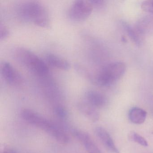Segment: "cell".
I'll return each instance as SVG.
<instances>
[{
	"mask_svg": "<svg viewBox=\"0 0 153 153\" xmlns=\"http://www.w3.org/2000/svg\"><path fill=\"white\" fill-rule=\"evenodd\" d=\"M22 118L27 122L44 131L60 143L69 141L68 134L53 122L30 109H25L21 113Z\"/></svg>",
	"mask_w": 153,
	"mask_h": 153,
	"instance_id": "6da1fadb",
	"label": "cell"
},
{
	"mask_svg": "<svg viewBox=\"0 0 153 153\" xmlns=\"http://www.w3.org/2000/svg\"><path fill=\"white\" fill-rule=\"evenodd\" d=\"M19 13L21 18L30 21L43 28L50 27L49 11L43 4L38 1H27L21 4L19 8Z\"/></svg>",
	"mask_w": 153,
	"mask_h": 153,
	"instance_id": "7a4b0ae2",
	"label": "cell"
},
{
	"mask_svg": "<svg viewBox=\"0 0 153 153\" xmlns=\"http://www.w3.org/2000/svg\"><path fill=\"white\" fill-rule=\"evenodd\" d=\"M15 60L29 71L37 76H45L49 72L47 64L40 57L24 47H17L13 51Z\"/></svg>",
	"mask_w": 153,
	"mask_h": 153,
	"instance_id": "3957f363",
	"label": "cell"
},
{
	"mask_svg": "<svg viewBox=\"0 0 153 153\" xmlns=\"http://www.w3.org/2000/svg\"><path fill=\"white\" fill-rule=\"evenodd\" d=\"M126 70V65L123 62H115L106 64L97 74L96 83L101 86L111 85L122 77Z\"/></svg>",
	"mask_w": 153,
	"mask_h": 153,
	"instance_id": "277c9868",
	"label": "cell"
},
{
	"mask_svg": "<svg viewBox=\"0 0 153 153\" xmlns=\"http://www.w3.org/2000/svg\"><path fill=\"white\" fill-rule=\"evenodd\" d=\"M93 7L89 1H76L70 7L68 15L72 21H84L90 16L93 11Z\"/></svg>",
	"mask_w": 153,
	"mask_h": 153,
	"instance_id": "5b68a950",
	"label": "cell"
},
{
	"mask_svg": "<svg viewBox=\"0 0 153 153\" xmlns=\"http://www.w3.org/2000/svg\"><path fill=\"white\" fill-rule=\"evenodd\" d=\"M1 71L3 79L8 84L16 85L21 83V75L9 62L4 61L1 63Z\"/></svg>",
	"mask_w": 153,
	"mask_h": 153,
	"instance_id": "8992f818",
	"label": "cell"
},
{
	"mask_svg": "<svg viewBox=\"0 0 153 153\" xmlns=\"http://www.w3.org/2000/svg\"><path fill=\"white\" fill-rule=\"evenodd\" d=\"M74 134L88 153H102L91 136L85 131L75 130Z\"/></svg>",
	"mask_w": 153,
	"mask_h": 153,
	"instance_id": "52a82bcc",
	"label": "cell"
},
{
	"mask_svg": "<svg viewBox=\"0 0 153 153\" xmlns=\"http://www.w3.org/2000/svg\"><path fill=\"white\" fill-rule=\"evenodd\" d=\"M95 132L97 137L108 150L112 153H119V150L111 137L106 130L102 127H97L95 129Z\"/></svg>",
	"mask_w": 153,
	"mask_h": 153,
	"instance_id": "ba28073f",
	"label": "cell"
},
{
	"mask_svg": "<svg viewBox=\"0 0 153 153\" xmlns=\"http://www.w3.org/2000/svg\"><path fill=\"white\" fill-rule=\"evenodd\" d=\"M85 101L96 109L104 108L107 100L104 95L97 91L89 90L85 93Z\"/></svg>",
	"mask_w": 153,
	"mask_h": 153,
	"instance_id": "9c48e42d",
	"label": "cell"
},
{
	"mask_svg": "<svg viewBox=\"0 0 153 153\" xmlns=\"http://www.w3.org/2000/svg\"><path fill=\"white\" fill-rule=\"evenodd\" d=\"M77 107L79 111L90 120L96 122L99 120L100 115L97 109L92 106L86 101L79 103Z\"/></svg>",
	"mask_w": 153,
	"mask_h": 153,
	"instance_id": "30bf717a",
	"label": "cell"
},
{
	"mask_svg": "<svg viewBox=\"0 0 153 153\" xmlns=\"http://www.w3.org/2000/svg\"><path fill=\"white\" fill-rule=\"evenodd\" d=\"M47 63L53 68L62 70H68L71 68L70 64L68 61L53 53H48L45 56Z\"/></svg>",
	"mask_w": 153,
	"mask_h": 153,
	"instance_id": "8fae6325",
	"label": "cell"
},
{
	"mask_svg": "<svg viewBox=\"0 0 153 153\" xmlns=\"http://www.w3.org/2000/svg\"><path fill=\"white\" fill-rule=\"evenodd\" d=\"M147 113L141 108L134 107L131 109L128 114L129 119L132 123L140 124L144 123L146 118Z\"/></svg>",
	"mask_w": 153,
	"mask_h": 153,
	"instance_id": "7c38bea8",
	"label": "cell"
},
{
	"mask_svg": "<svg viewBox=\"0 0 153 153\" xmlns=\"http://www.w3.org/2000/svg\"><path fill=\"white\" fill-rule=\"evenodd\" d=\"M128 138L131 141H134L140 146L146 147L148 146L147 141L141 135L134 131H131L128 135Z\"/></svg>",
	"mask_w": 153,
	"mask_h": 153,
	"instance_id": "4fadbf2b",
	"label": "cell"
},
{
	"mask_svg": "<svg viewBox=\"0 0 153 153\" xmlns=\"http://www.w3.org/2000/svg\"><path fill=\"white\" fill-rule=\"evenodd\" d=\"M124 25L127 30V33L128 34L129 36L134 42V43L139 45L140 44V41L137 33H135L133 29L128 25Z\"/></svg>",
	"mask_w": 153,
	"mask_h": 153,
	"instance_id": "5bb4252c",
	"label": "cell"
},
{
	"mask_svg": "<svg viewBox=\"0 0 153 153\" xmlns=\"http://www.w3.org/2000/svg\"><path fill=\"white\" fill-rule=\"evenodd\" d=\"M141 8L143 11L153 15V0L143 1L141 4Z\"/></svg>",
	"mask_w": 153,
	"mask_h": 153,
	"instance_id": "9a60e30c",
	"label": "cell"
},
{
	"mask_svg": "<svg viewBox=\"0 0 153 153\" xmlns=\"http://www.w3.org/2000/svg\"><path fill=\"white\" fill-rule=\"evenodd\" d=\"M54 112L59 118L65 119L68 116L67 110L61 105H57L54 108Z\"/></svg>",
	"mask_w": 153,
	"mask_h": 153,
	"instance_id": "2e32d148",
	"label": "cell"
},
{
	"mask_svg": "<svg viewBox=\"0 0 153 153\" xmlns=\"http://www.w3.org/2000/svg\"><path fill=\"white\" fill-rule=\"evenodd\" d=\"M10 34L9 30L4 25L1 26L0 28V39L1 40H5L7 38Z\"/></svg>",
	"mask_w": 153,
	"mask_h": 153,
	"instance_id": "e0dca14e",
	"label": "cell"
}]
</instances>
